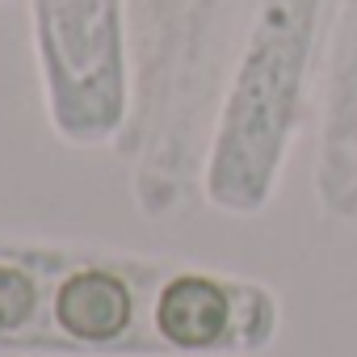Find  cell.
I'll use <instances>...</instances> for the list:
<instances>
[{"label":"cell","mask_w":357,"mask_h":357,"mask_svg":"<svg viewBox=\"0 0 357 357\" xmlns=\"http://www.w3.org/2000/svg\"><path fill=\"white\" fill-rule=\"evenodd\" d=\"M155 328L168 344L181 349H211L227 336L231 328V298L219 282L202 278V273H185L172 278L160 290L155 303Z\"/></svg>","instance_id":"6da1fadb"},{"label":"cell","mask_w":357,"mask_h":357,"mask_svg":"<svg viewBox=\"0 0 357 357\" xmlns=\"http://www.w3.org/2000/svg\"><path fill=\"white\" fill-rule=\"evenodd\" d=\"M55 319L76 340H114L130 324V290L114 273H72L55 290Z\"/></svg>","instance_id":"7a4b0ae2"},{"label":"cell","mask_w":357,"mask_h":357,"mask_svg":"<svg viewBox=\"0 0 357 357\" xmlns=\"http://www.w3.org/2000/svg\"><path fill=\"white\" fill-rule=\"evenodd\" d=\"M34 303H38L34 282L13 265H0V332L22 328L34 315Z\"/></svg>","instance_id":"3957f363"}]
</instances>
